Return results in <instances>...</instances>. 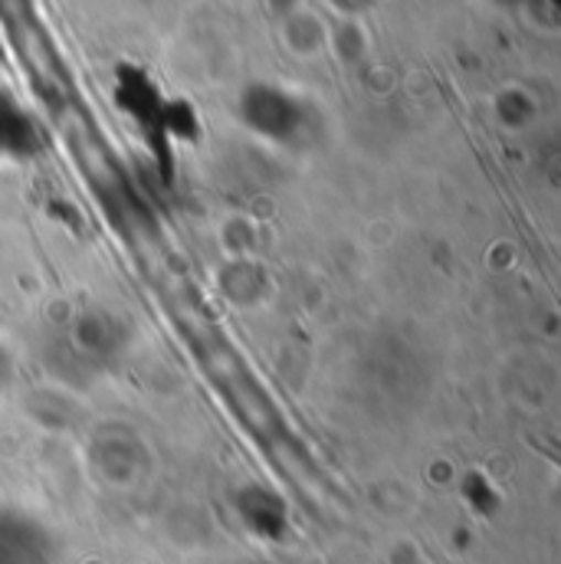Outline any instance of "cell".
<instances>
[{
  "instance_id": "1",
  "label": "cell",
  "mask_w": 561,
  "mask_h": 564,
  "mask_svg": "<svg viewBox=\"0 0 561 564\" xmlns=\"http://www.w3.org/2000/svg\"><path fill=\"white\" fill-rule=\"evenodd\" d=\"M144 257L154 260L148 250H144ZM154 285L161 289V299H164L168 312L174 315V322L181 328V338L191 345V351L201 361V368L207 371V378L227 398L230 411L240 417L244 426H250V433L263 446H270V449L285 446L289 443V433H285V423H282L277 404L260 388V381L250 375V368L244 365V358L237 355V348L214 325V318L197 305V299L191 295V289L174 273L171 263L154 260Z\"/></svg>"
},
{
  "instance_id": "2",
  "label": "cell",
  "mask_w": 561,
  "mask_h": 564,
  "mask_svg": "<svg viewBox=\"0 0 561 564\" xmlns=\"http://www.w3.org/2000/svg\"><path fill=\"white\" fill-rule=\"evenodd\" d=\"M60 545L53 532L30 512L0 506V564H56Z\"/></svg>"
}]
</instances>
